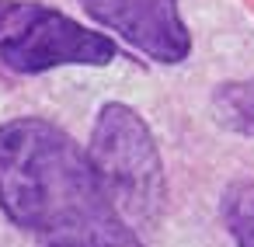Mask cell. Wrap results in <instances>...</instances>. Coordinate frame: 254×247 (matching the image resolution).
Segmentation results:
<instances>
[{
  "instance_id": "1",
  "label": "cell",
  "mask_w": 254,
  "mask_h": 247,
  "mask_svg": "<svg viewBox=\"0 0 254 247\" xmlns=\"http://www.w3.org/2000/svg\"><path fill=\"white\" fill-rule=\"evenodd\" d=\"M0 212L35 247H146L91 153L39 115L0 125Z\"/></svg>"
},
{
  "instance_id": "2",
  "label": "cell",
  "mask_w": 254,
  "mask_h": 247,
  "mask_svg": "<svg viewBox=\"0 0 254 247\" xmlns=\"http://www.w3.org/2000/svg\"><path fill=\"white\" fill-rule=\"evenodd\" d=\"M105 188L132 226L153 230L167 209V174L153 129L126 101H105L87 146Z\"/></svg>"
},
{
  "instance_id": "3",
  "label": "cell",
  "mask_w": 254,
  "mask_h": 247,
  "mask_svg": "<svg viewBox=\"0 0 254 247\" xmlns=\"http://www.w3.org/2000/svg\"><path fill=\"white\" fill-rule=\"evenodd\" d=\"M119 42L42 0H0V63L21 77L60 66H108Z\"/></svg>"
},
{
  "instance_id": "4",
  "label": "cell",
  "mask_w": 254,
  "mask_h": 247,
  "mask_svg": "<svg viewBox=\"0 0 254 247\" xmlns=\"http://www.w3.org/2000/svg\"><path fill=\"white\" fill-rule=\"evenodd\" d=\"M80 11L129 42L139 56L178 66L191 56V32L181 18V0H77Z\"/></svg>"
},
{
  "instance_id": "5",
  "label": "cell",
  "mask_w": 254,
  "mask_h": 247,
  "mask_svg": "<svg viewBox=\"0 0 254 247\" xmlns=\"http://www.w3.org/2000/svg\"><path fill=\"white\" fill-rule=\"evenodd\" d=\"M209 112L219 129L233 136H254V73L216 84L209 98Z\"/></svg>"
},
{
  "instance_id": "6",
  "label": "cell",
  "mask_w": 254,
  "mask_h": 247,
  "mask_svg": "<svg viewBox=\"0 0 254 247\" xmlns=\"http://www.w3.org/2000/svg\"><path fill=\"white\" fill-rule=\"evenodd\" d=\"M219 219L233 247H254V181H230L223 188Z\"/></svg>"
}]
</instances>
